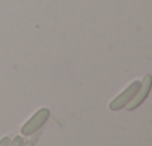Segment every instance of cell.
Here are the masks:
<instances>
[{
  "label": "cell",
  "instance_id": "6da1fadb",
  "mask_svg": "<svg viewBox=\"0 0 152 146\" xmlns=\"http://www.w3.org/2000/svg\"><path fill=\"white\" fill-rule=\"evenodd\" d=\"M51 118V112L48 107H40L39 110H36L33 113V116L21 127V136L27 137V136H33L34 133H37Z\"/></svg>",
  "mask_w": 152,
  "mask_h": 146
},
{
  "label": "cell",
  "instance_id": "7a4b0ae2",
  "mask_svg": "<svg viewBox=\"0 0 152 146\" xmlns=\"http://www.w3.org/2000/svg\"><path fill=\"white\" fill-rule=\"evenodd\" d=\"M139 87H140V81H134V82H131L122 93H119L110 103H109V109L112 110V112H116V110H121V109H124L127 104H130V101L134 99V96H136V93H137V90H139Z\"/></svg>",
  "mask_w": 152,
  "mask_h": 146
},
{
  "label": "cell",
  "instance_id": "3957f363",
  "mask_svg": "<svg viewBox=\"0 0 152 146\" xmlns=\"http://www.w3.org/2000/svg\"><path fill=\"white\" fill-rule=\"evenodd\" d=\"M152 88V75H145V78L140 81V87L134 96V99L130 101V104L125 106V109L128 110H136L137 107H140V104L145 103V100L148 99L149 93Z\"/></svg>",
  "mask_w": 152,
  "mask_h": 146
},
{
  "label": "cell",
  "instance_id": "277c9868",
  "mask_svg": "<svg viewBox=\"0 0 152 146\" xmlns=\"http://www.w3.org/2000/svg\"><path fill=\"white\" fill-rule=\"evenodd\" d=\"M9 146H24V139H23V136H17L15 139H11Z\"/></svg>",
  "mask_w": 152,
  "mask_h": 146
},
{
  "label": "cell",
  "instance_id": "5b68a950",
  "mask_svg": "<svg viewBox=\"0 0 152 146\" xmlns=\"http://www.w3.org/2000/svg\"><path fill=\"white\" fill-rule=\"evenodd\" d=\"M9 143H11V139H9L8 136H5V137L0 139V146H9Z\"/></svg>",
  "mask_w": 152,
  "mask_h": 146
}]
</instances>
